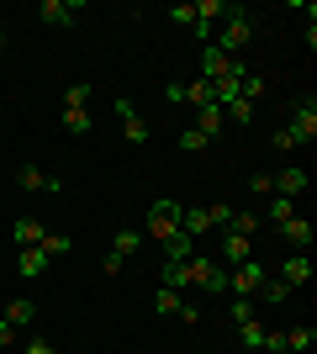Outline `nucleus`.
Here are the masks:
<instances>
[{"instance_id":"obj_1","label":"nucleus","mask_w":317,"mask_h":354,"mask_svg":"<svg viewBox=\"0 0 317 354\" xmlns=\"http://www.w3.org/2000/svg\"><path fill=\"white\" fill-rule=\"evenodd\" d=\"M249 37H254V16L243 11V6H227V21H222V43H211L217 53H227V59H238L243 48H249Z\"/></svg>"},{"instance_id":"obj_2","label":"nucleus","mask_w":317,"mask_h":354,"mask_svg":"<svg viewBox=\"0 0 317 354\" xmlns=\"http://www.w3.org/2000/svg\"><path fill=\"white\" fill-rule=\"evenodd\" d=\"M233 74H249V64L243 59H227V53H217V48H201V80L206 85H222V80H233Z\"/></svg>"},{"instance_id":"obj_3","label":"nucleus","mask_w":317,"mask_h":354,"mask_svg":"<svg viewBox=\"0 0 317 354\" xmlns=\"http://www.w3.org/2000/svg\"><path fill=\"white\" fill-rule=\"evenodd\" d=\"M265 281H270V270L259 265V259H243V265H233V270H227V291L249 296V301L259 296V286H265Z\"/></svg>"},{"instance_id":"obj_4","label":"nucleus","mask_w":317,"mask_h":354,"mask_svg":"<svg viewBox=\"0 0 317 354\" xmlns=\"http://www.w3.org/2000/svg\"><path fill=\"white\" fill-rule=\"evenodd\" d=\"M180 201H153V207H148V233L153 238H159V243H164V238H175V233H180Z\"/></svg>"},{"instance_id":"obj_5","label":"nucleus","mask_w":317,"mask_h":354,"mask_svg":"<svg viewBox=\"0 0 317 354\" xmlns=\"http://www.w3.org/2000/svg\"><path fill=\"white\" fill-rule=\"evenodd\" d=\"M291 138H296V148L302 143H312L317 138V95H307L302 106H296V117H291V127H286Z\"/></svg>"},{"instance_id":"obj_6","label":"nucleus","mask_w":317,"mask_h":354,"mask_svg":"<svg viewBox=\"0 0 317 354\" xmlns=\"http://www.w3.org/2000/svg\"><path fill=\"white\" fill-rule=\"evenodd\" d=\"M16 185H21V191H37V196H59L64 191L59 175H48V169H37V164H21V169H16Z\"/></svg>"},{"instance_id":"obj_7","label":"nucleus","mask_w":317,"mask_h":354,"mask_svg":"<svg viewBox=\"0 0 317 354\" xmlns=\"http://www.w3.org/2000/svg\"><path fill=\"white\" fill-rule=\"evenodd\" d=\"M270 185H275V196H286V201H296V196H307V169L302 164H291V169H280V175H270Z\"/></svg>"},{"instance_id":"obj_8","label":"nucleus","mask_w":317,"mask_h":354,"mask_svg":"<svg viewBox=\"0 0 317 354\" xmlns=\"http://www.w3.org/2000/svg\"><path fill=\"white\" fill-rule=\"evenodd\" d=\"M117 106V117H122V133H127V143H148V122L137 117V106L133 101H111Z\"/></svg>"},{"instance_id":"obj_9","label":"nucleus","mask_w":317,"mask_h":354,"mask_svg":"<svg viewBox=\"0 0 317 354\" xmlns=\"http://www.w3.org/2000/svg\"><path fill=\"white\" fill-rule=\"evenodd\" d=\"M280 233H286V243L296 254H307V249H312V238H317V227L307 217H291V222H280Z\"/></svg>"},{"instance_id":"obj_10","label":"nucleus","mask_w":317,"mask_h":354,"mask_svg":"<svg viewBox=\"0 0 317 354\" xmlns=\"http://www.w3.org/2000/svg\"><path fill=\"white\" fill-rule=\"evenodd\" d=\"M75 11H79V0H43V6H37V16H43L48 27H69Z\"/></svg>"},{"instance_id":"obj_11","label":"nucleus","mask_w":317,"mask_h":354,"mask_svg":"<svg viewBox=\"0 0 317 354\" xmlns=\"http://www.w3.org/2000/svg\"><path fill=\"white\" fill-rule=\"evenodd\" d=\"M275 281L291 286V291H296V286H307V281H312V265H307V254H291L286 265H280V275H275Z\"/></svg>"},{"instance_id":"obj_12","label":"nucleus","mask_w":317,"mask_h":354,"mask_svg":"<svg viewBox=\"0 0 317 354\" xmlns=\"http://www.w3.org/2000/svg\"><path fill=\"white\" fill-rule=\"evenodd\" d=\"M11 238H16V249H37V243L48 238V227H43L37 217H21V222L11 227Z\"/></svg>"},{"instance_id":"obj_13","label":"nucleus","mask_w":317,"mask_h":354,"mask_svg":"<svg viewBox=\"0 0 317 354\" xmlns=\"http://www.w3.org/2000/svg\"><path fill=\"white\" fill-rule=\"evenodd\" d=\"M222 259H227V265H243V259H254V238H243V233H222Z\"/></svg>"},{"instance_id":"obj_14","label":"nucleus","mask_w":317,"mask_h":354,"mask_svg":"<svg viewBox=\"0 0 317 354\" xmlns=\"http://www.w3.org/2000/svg\"><path fill=\"white\" fill-rule=\"evenodd\" d=\"M6 323H11L16 333H21V328H32V323H37V307H32L27 296H16V301H6Z\"/></svg>"},{"instance_id":"obj_15","label":"nucleus","mask_w":317,"mask_h":354,"mask_svg":"<svg viewBox=\"0 0 317 354\" xmlns=\"http://www.w3.org/2000/svg\"><path fill=\"white\" fill-rule=\"evenodd\" d=\"M191 254H196V238H185V233L164 238V265H185Z\"/></svg>"},{"instance_id":"obj_16","label":"nucleus","mask_w":317,"mask_h":354,"mask_svg":"<svg viewBox=\"0 0 317 354\" xmlns=\"http://www.w3.org/2000/svg\"><path fill=\"white\" fill-rule=\"evenodd\" d=\"M53 265L43 249H16V275H43V270Z\"/></svg>"},{"instance_id":"obj_17","label":"nucleus","mask_w":317,"mask_h":354,"mask_svg":"<svg viewBox=\"0 0 317 354\" xmlns=\"http://www.w3.org/2000/svg\"><path fill=\"white\" fill-rule=\"evenodd\" d=\"M222 122H227V117H222V106H201V122H196V133L211 143V138L222 133Z\"/></svg>"},{"instance_id":"obj_18","label":"nucleus","mask_w":317,"mask_h":354,"mask_svg":"<svg viewBox=\"0 0 317 354\" xmlns=\"http://www.w3.org/2000/svg\"><path fill=\"white\" fill-rule=\"evenodd\" d=\"M159 286H169V291H185V286H196L191 281V259H185V265H164V281Z\"/></svg>"},{"instance_id":"obj_19","label":"nucleus","mask_w":317,"mask_h":354,"mask_svg":"<svg viewBox=\"0 0 317 354\" xmlns=\"http://www.w3.org/2000/svg\"><path fill=\"white\" fill-rule=\"evenodd\" d=\"M85 106H90V85H85V80H75V85L64 90V111H85Z\"/></svg>"},{"instance_id":"obj_20","label":"nucleus","mask_w":317,"mask_h":354,"mask_svg":"<svg viewBox=\"0 0 317 354\" xmlns=\"http://www.w3.org/2000/svg\"><path fill=\"white\" fill-rule=\"evenodd\" d=\"M227 233H243V238H259L265 233V222L254 217V212H233V227H227Z\"/></svg>"},{"instance_id":"obj_21","label":"nucleus","mask_w":317,"mask_h":354,"mask_svg":"<svg viewBox=\"0 0 317 354\" xmlns=\"http://www.w3.org/2000/svg\"><path fill=\"white\" fill-rule=\"evenodd\" d=\"M153 307H159V312H169V317H180L185 296H180V291H169V286H159V291H153Z\"/></svg>"},{"instance_id":"obj_22","label":"nucleus","mask_w":317,"mask_h":354,"mask_svg":"<svg viewBox=\"0 0 317 354\" xmlns=\"http://www.w3.org/2000/svg\"><path fill=\"white\" fill-rule=\"evenodd\" d=\"M222 117H227V122H238V127H249V122H254V101H243V95H238V101H227V106H222Z\"/></svg>"},{"instance_id":"obj_23","label":"nucleus","mask_w":317,"mask_h":354,"mask_svg":"<svg viewBox=\"0 0 317 354\" xmlns=\"http://www.w3.org/2000/svg\"><path fill=\"white\" fill-rule=\"evenodd\" d=\"M312 344H317V328H291V333H286V349H296V354H307V349H312Z\"/></svg>"},{"instance_id":"obj_24","label":"nucleus","mask_w":317,"mask_h":354,"mask_svg":"<svg viewBox=\"0 0 317 354\" xmlns=\"http://www.w3.org/2000/svg\"><path fill=\"white\" fill-rule=\"evenodd\" d=\"M111 254H117V259H133V254H137V233H133V227H122V233L111 238Z\"/></svg>"},{"instance_id":"obj_25","label":"nucleus","mask_w":317,"mask_h":354,"mask_svg":"<svg viewBox=\"0 0 317 354\" xmlns=\"http://www.w3.org/2000/svg\"><path fill=\"white\" fill-rule=\"evenodd\" d=\"M238 344H243V349H265V323H259V317H254V323H243Z\"/></svg>"},{"instance_id":"obj_26","label":"nucleus","mask_w":317,"mask_h":354,"mask_svg":"<svg viewBox=\"0 0 317 354\" xmlns=\"http://www.w3.org/2000/svg\"><path fill=\"white\" fill-rule=\"evenodd\" d=\"M185 106H217V101H211V85H206V80H191V85H185Z\"/></svg>"},{"instance_id":"obj_27","label":"nucleus","mask_w":317,"mask_h":354,"mask_svg":"<svg viewBox=\"0 0 317 354\" xmlns=\"http://www.w3.org/2000/svg\"><path fill=\"white\" fill-rule=\"evenodd\" d=\"M37 249H43L48 259H59V254H69V249H75V238H64V233H48L43 243H37Z\"/></svg>"},{"instance_id":"obj_28","label":"nucleus","mask_w":317,"mask_h":354,"mask_svg":"<svg viewBox=\"0 0 317 354\" xmlns=\"http://www.w3.org/2000/svg\"><path fill=\"white\" fill-rule=\"evenodd\" d=\"M206 222L217 227V233H222V227H233V207H227V201H211V207H206Z\"/></svg>"},{"instance_id":"obj_29","label":"nucleus","mask_w":317,"mask_h":354,"mask_svg":"<svg viewBox=\"0 0 317 354\" xmlns=\"http://www.w3.org/2000/svg\"><path fill=\"white\" fill-rule=\"evenodd\" d=\"M64 127H69L75 138H85V133L95 127V122H90V111H64Z\"/></svg>"},{"instance_id":"obj_30","label":"nucleus","mask_w":317,"mask_h":354,"mask_svg":"<svg viewBox=\"0 0 317 354\" xmlns=\"http://www.w3.org/2000/svg\"><path fill=\"white\" fill-rule=\"evenodd\" d=\"M296 217V201H286V196H270V222H291Z\"/></svg>"},{"instance_id":"obj_31","label":"nucleus","mask_w":317,"mask_h":354,"mask_svg":"<svg viewBox=\"0 0 317 354\" xmlns=\"http://www.w3.org/2000/svg\"><path fill=\"white\" fill-rule=\"evenodd\" d=\"M259 296H265L270 307H280V301L291 296V286H280V281H265V286H259Z\"/></svg>"},{"instance_id":"obj_32","label":"nucleus","mask_w":317,"mask_h":354,"mask_svg":"<svg viewBox=\"0 0 317 354\" xmlns=\"http://www.w3.org/2000/svg\"><path fill=\"white\" fill-rule=\"evenodd\" d=\"M254 317H259V312H254V301H249V296H238V301H233V323H254Z\"/></svg>"},{"instance_id":"obj_33","label":"nucleus","mask_w":317,"mask_h":354,"mask_svg":"<svg viewBox=\"0 0 317 354\" xmlns=\"http://www.w3.org/2000/svg\"><path fill=\"white\" fill-rule=\"evenodd\" d=\"M201 286H206L211 296H222V291H227V270L217 265V270H211V275H206V281H201Z\"/></svg>"},{"instance_id":"obj_34","label":"nucleus","mask_w":317,"mask_h":354,"mask_svg":"<svg viewBox=\"0 0 317 354\" xmlns=\"http://www.w3.org/2000/svg\"><path fill=\"white\" fill-rule=\"evenodd\" d=\"M180 148H185V153H201V148H206V138H201L196 127H185V133H180Z\"/></svg>"},{"instance_id":"obj_35","label":"nucleus","mask_w":317,"mask_h":354,"mask_svg":"<svg viewBox=\"0 0 317 354\" xmlns=\"http://www.w3.org/2000/svg\"><path fill=\"white\" fill-rule=\"evenodd\" d=\"M249 191H254V196H265V201H270V196H275V185H270V175H254V180H249Z\"/></svg>"},{"instance_id":"obj_36","label":"nucleus","mask_w":317,"mask_h":354,"mask_svg":"<svg viewBox=\"0 0 317 354\" xmlns=\"http://www.w3.org/2000/svg\"><path fill=\"white\" fill-rule=\"evenodd\" d=\"M27 354H59V349H53L43 333H32V339H27Z\"/></svg>"},{"instance_id":"obj_37","label":"nucleus","mask_w":317,"mask_h":354,"mask_svg":"<svg viewBox=\"0 0 317 354\" xmlns=\"http://www.w3.org/2000/svg\"><path fill=\"white\" fill-rule=\"evenodd\" d=\"M169 16H175V27H196V11H191V6H175Z\"/></svg>"},{"instance_id":"obj_38","label":"nucleus","mask_w":317,"mask_h":354,"mask_svg":"<svg viewBox=\"0 0 317 354\" xmlns=\"http://www.w3.org/2000/svg\"><path fill=\"white\" fill-rule=\"evenodd\" d=\"M265 349H270V354H286V333H265Z\"/></svg>"},{"instance_id":"obj_39","label":"nucleus","mask_w":317,"mask_h":354,"mask_svg":"<svg viewBox=\"0 0 317 354\" xmlns=\"http://www.w3.org/2000/svg\"><path fill=\"white\" fill-rule=\"evenodd\" d=\"M11 344H16V328L6 323V317H0V349H11Z\"/></svg>"},{"instance_id":"obj_40","label":"nucleus","mask_w":317,"mask_h":354,"mask_svg":"<svg viewBox=\"0 0 317 354\" xmlns=\"http://www.w3.org/2000/svg\"><path fill=\"white\" fill-rule=\"evenodd\" d=\"M0 48H6V32H0Z\"/></svg>"},{"instance_id":"obj_41","label":"nucleus","mask_w":317,"mask_h":354,"mask_svg":"<svg viewBox=\"0 0 317 354\" xmlns=\"http://www.w3.org/2000/svg\"><path fill=\"white\" fill-rule=\"evenodd\" d=\"M0 354H6V349H0Z\"/></svg>"}]
</instances>
